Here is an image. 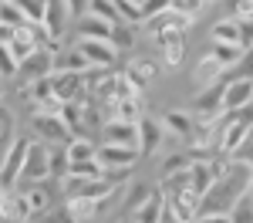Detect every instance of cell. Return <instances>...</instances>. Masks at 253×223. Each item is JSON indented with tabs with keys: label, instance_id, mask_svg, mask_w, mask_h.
<instances>
[{
	"label": "cell",
	"instance_id": "1",
	"mask_svg": "<svg viewBox=\"0 0 253 223\" xmlns=\"http://www.w3.org/2000/svg\"><path fill=\"white\" fill-rule=\"evenodd\" d=\"M247 193H250V162L233 159V162H226V169L219 173V179L203 193L199 213H230L233 203L240 196H247Z\"/></svg>",
	"mask_w": 253,
	"mask_h": 223
},
{
	"label": "cell",
	"instance_id": "2",
	"mask_svg": "<svg viewBox=\"0 0 253 223\" xmlns=\"http://www.w3.org/2000/svg\"><path fill=\"white\" fill-rule=\"evenodd\" d=\"M95 159L101 162V169L108 173V176H115V179H122L125 173H132L138 166V149H125V145H112V142H101L95 149Z\"/></svg>",
	"mask_w": 253,
	"mask_h": 223
},
{
	"label": "cell",
	"instance_id": "3",
	"mask_svg": "<svg viewBox=\"0 0 253 223\" xmlns=\"http://www.w3.org/2000/svg\"><path fill=\"white\" fill-rule=\"evenodd\" d=\"M54 58H58V41H44L34 54H27V58L17 64V78L27 85V81H34V78L51 75V71H54Z\"/></svg>",
	"mask_w": 253,
	"mask_h": 223
},
{
	"label": "cell",
	"instance_id": "4",
	"mask_svg": "<svg viewBox=\"0 0 253 223\" xmlns=\"http://www.w3.org/2000/svg\"><path fill=\"white\" fill-rule=\"evenodd\" d=\"M44 179H51V169H47V142L31 139V142H27L24 166H20L17 186H27V182H44Z\"/></svg>",
	"mask_w": 253,
	"mask_h": 223
},
{
	"label": "cell",
	"instance_id": "5",
	"mask_svg": "<svg viewBox=\"0 0 253 223\" xmlns=\"http://www.w3.org/2000/svg\"><path fill=\"white\" fill-rule=\"evenodd\" d=\"M118 196V193H115ZM115 196H68L64 203V213L71 217L75 223H91V220H101L108 213V206Z\"/></svg>",
	"mask_w": 253,
	"mask_h": 223
},
{
	"label": "cell",
	"instance_id": "6",
	"mask_svg": "<svg viewBox=\"0 0 253 223\" xmlns=\"http://www.w3.org/2000/svg\"><path fill=\"white\" fill-rule=\"evenodd\" d=\"M162 196H166V217L172 223H189L199 217V193H193L189 186L162 193Z\"/></svg>",
	"mask_w": 253,
	"mask_h": 223
},
{
	"label": "cell",
	"instance_id": "7",
	"mask_svg": "<svg viewBox=\"0 0 253 223\" xmlns=\"http://www.w3.org/2000/svg\"><path fill=\"white\" fill-rule=\"evenodd\" d=\"M31 129L47 145H64V142L71 139V129L61 122V115H47V112H38V108L31 112Z\"/></svg>",
	"mask_w": 253,
	"mask_h": 223
},
{
	"label": "cell",
	"instance_id": "8",
	"mask_svg": "<svg viewBox=\"0 0 253 223\" xmlns=\"http://www.w3.org/2000/svg\"><path fill=\"white\" fill-rule=\"evenodd\" d=\"M75 47L84 54L88 68H115V64H118V47L112 44V41H101V38H78V41H75Z\"/></svg>",
	"mask_w": 253,
	"mask_h": 223
},
{
	"label": "cell",
	"instance_id": "9",
	"mask_svg": "<svg viewBox=\"0 0 253 223\" xmlns=\"http://www.w3.org/2000/svg\"><path fill=\"white\" fill-rule=\"evenodd\" d=\"M27 142L31 139H10L7 152H3V162H0V186L3 189H14L20 179V166H24V156H27Z\"/></svg>",
	"mask_w": 253,
	"mask_h": 223
},
{
	"label": "cell",
	"instance_id": "10",
	"mask_svg": "<svg viewBox=\"0 0 253 223\" xmlns=\"http://www.w3.org/2000/svg\"><path fill=\"white\" fill-rule=\"evenodd\" d=\"M152 41H156L166 68H179L186 61V34L182 31H162V34H152Z\"/></svg>",
	"mask_w": 253,
	"mask_h": 223
},
{
	"label": "cell",
	"instance_id": "11",
	"mask_svg": "<svg viewBox=\"0 0 253 223\" xmlns=\"http://www.w3.org/2000/svg\"><path fill=\"white\" fill-rule=\"evenodd\" d=\"M253 105V78H233L223 85V112H247Z\"/></svg>",
	"mask_w": 253,
	"mask_h": 223
},
{
	"label": "cell",
	"instance_id": "12",
	"mask_svg": "<svg viewBox=\"0 0 253 223\" xmlns=\"http://www.w3.org/2000/svg\"><path fill=\"white\" fill-rule=\"evenodd\" d=\"M51 95L58 101H78L84 98V75H75V71H51Z\"/></svg>",
	"mask_w": 253,
	"mask_h": 223
},
{
	"label": "cell",
	"instance_id": "13",
	"mask_svg": "<svg viewBox=\"0 0 253 223\" xmlns=\"http://www.w3.org/2000/svg\"><path fill=\"white\" fill-rule=\"evenodd\" d=\"M223 85L226 81H213V85H203L189 101V112L193 115H219L223 112Z\"/></svg>",
	"mask_w": 253,
	"mask_h": 223
},
{
	"label": "cell",
	"instance_id": "14",
	"mask_svg": "<svg viewBox=\"0 0 253 223\" xmlns=\"http://www.w3.org/2000/svg\"><path fill=\"white\" fill-rule=\"evenodd\" d=\"M68 20H71V14H68L64 0H44V20H41V27H44L47 41H61Z\"/></svg>",
	"mask_w": 253,
	"mask_h": 223
},
{
	"label": "cell",
	"instance_id": "15",
	"mask_svg": "<svg viewBox=\"0 0 253 223\" xmlns=\"http://www.w3.org/2000/svg\"><path fill=\"white\" fill-rule=\"evenodd\" d=\"M51 182H54V179L27 182V186H20V193H24V200H27L31 217H38V213H44V210H51V206H54V189H51Z\"/></svg>",
	"mask_w": 253,
	"mask_h": 223
},
{
	"label": "cell",
	"instance_id": "16",
	"mask_svg": "<svg viewBox=\"0 0 253 223\" xmlns=\"http://www.w3.org/2000/svg\"><path fill=\"white\" fill-rule=\"evenodd\" d=\"M128 217H132L135 223H162V220H166V196H162V189L156 186V189L138 203Z\"/></svg>",
	"mask_w": 253,
	"mask_h": 223
},
{
	"label": "cell",
	"instance_id": "17",
	"mask_svg": "<svg viewBox=\"0 0 253 223\" xmlns=\"http://www.w3.org/2000/svg\"><path fill=\"white\" fill-rule=\"evenodd\" d=\"M142 24H145V31H149V34H162V31H182V34H186L193 20L186 17V14H179V10H172V7H166L162 14L145 17Z\"/></svg>",
	"mask_w": 253,
	"mask_h": 223
},
{
	"label": "cell",
	"instance_id": "18",
	"mask_svg": "<svg viewBox=\"0 0 253 223\" xmlns=\"http://www.w3.org/2000/svg\"><path fill=\"white\" fill-rule=\"evenodd\" d=\"M108 119L138 125V122L145 119V105H142V98H138V95H128V98H112V101H108Z\"/></svg>",
	"mask_w": 253,
	"mask_h": 223
},
{
	"label": "cell",
	"instance_id": "19",
	"mask_svg": "<svg viewBox=\"0 0 253 223\" xmlns=\"http://www.w3.org/2000/svg\"><path fill=\"white\" fill-rule=\"evenodd\" d=\"M162 139H166L162 122H156V119L138 122V156H156L159 149H162Z\"/></svg>",
	"mask_w": 253,
	"mask_h": 223
},
{
	"label": "cell",
	"instance_id": "20",
	"mask_svg": "<svg viewBox=\"0 0 253 223\" xmlns=\"http://www.w3.org/2000/svg\"><path fill=\"white\" fill-rule=\"evenodd\" d=\"M122 75H125V78L142 91V88H149V85L159 78V64L152 58H132L128 64H125V71H122Z\"/></svg>",
	"mask_w": 253,
	"mask_h": 223
},
{
	"label": "cell",
	"instance_id": "21",
	"mask_svg": "<svg viewBox=\"0 0 253 223\" xmlns=\"http://www.w3.org/2000/svg\"><path fill=\"white\" fill-rule=\"evenodd\" d=\"M101 129H105V142H112V145H125V149H138V125L105 119Z\"/></svg>",
	"mask_w": 253,
	"mask_h": 223
},
{
	"label": "cell",
	"instance_id": "22",
	"mask_svg": "<svg viewBox=\"0 0 253 223\" xmlns=\"http://www.w3.org/2000/svg\"><path fill=\"white\" fill-rule=\"evenodd\" d=\"M0 220H3V223H27V220H31L27 200H24V193H20L17 186H14V189H7L3 206H0Z\"/></svg>",
	"mask_w": 253,
	"mask_h": 223
},
{
	"label": "cell",
	"instance_id": "23",
	"mask_svg": "<svg viewBox=\"0 0 253 223\" xmlns=\"http://www.w3.org/2000/svg\"><path fill=\"white\" fill-rule=\"evenodd\" d=\"M162 129H166V135H175V139H189L193 135V112H179V108H169L166 115H162Z\"/></svg>",
	"mask_w": 253,
	"mask_h": 223
},
{
	"label": "cell",
	"instance_id": "24",
	"mask_svg": "<svg viewBox=\"0 0 253 223\" xmlns=\"http://www.w3.org/2000/svg\"><path fill=\"white\" fill-rule=\"evenodd\" d=\"M223 71H226V68H223V64H219L213 54H203V58L196 61V68H193V81L203 88V85H213V81H219V78H223Z\"/></svg>",
	"mask_w": 253,
	"mask_h": 223
},
{
	"label": "cell",
	"instance_id": "25",
	"mask_svg": "<svg viewBox=\"0 0 253 223\" xmlns=\"http://www.w3.org/2000/svg\"><path fill=\"white\" fill-rule=\"evenodd\" d=\"M112 31H115V24H108V20H98V17H91V14L78 17V38H101V41H112Z\"/></svg>",
	"mask_w": 253,
	"mask_h": 223
},
{
	"label": "cell",
	"instance_id": "26",
	"mask_svg": "<svg viewBox=\"0 0 253 223\" xmlns=\"http://www.w3.org/2000/svg\"><path fill=\"white\" fill-rule=\"evenodd\" d=\"M95 142L91 139H81V135H71V139L64 142V156H68V162H88L95 159Z\"/></svg>",
	"mask_w": 253,
	"mask_h": 223
},
{
	"label": "cell",
	"instance_id": "27",
	"mask_svg": "<svg viewBox=\"0 0 253 223\" xmlns=\"http://www.w3.org/2000/svg\"><path fill=\"white\" fill-rule=\"evenodd\" d=\"M210 44H240V27H236V17L216 20L213 31H210Z\"/></svg>",
	"mask_w": 253,
	"mask_h": 223
},
{
	"label": "cell",
	"instance_id": "28",
	"mask_svg": "<svg viewBox=\"0 0 253 223\" xmlns=\"http://www.w3.org/2000/svg\"><path fill=\"white\" fill-rule=\"evenodd\" d=\"M54 71H75V75H84V71H88V61H84V54H81L78 47H71V51H64V54L54 58Z\"/></svg>",
	"mask_w": 253,
	"mask_h": 223
},
{
	"label": "cell",
	"instance_id": "29",
	"mask_svg": "<svg viewBox=\"0 0 253 223\" xmlns=\"http://www.w3.org/2000/svg\"><path fill=\"white\" fill-rule=\"evenodd\" d=\"M206 54H213L223 68H236L240 58H243V47H240V44H210V51H206Z\"/></svg>",
	"mask_w": 253,
	"mask_h": 223
},
{
	"label": "cell",
	"instance_id": "30",
	"mask_svg": "<svg viewBox=\"0 0 253 223\" xmlns=\"http://www.w3.org/2000/svg\"><path fill=\"white\" fill-rule=\"evenodd\" d=\"M64 176H78V179H98V176H105V169H101V162L98 159H88V162H68V173Z\"/></svg>",
	"mask_w": 253,
	"mask_h": 223
},
{
	"label": "cell",
	"instance_id": "31",
	"mask_svg": "<svg viewBox=\"0 0 253 223\" xmlns=\"http://www.w3.org/2000/svg\"><path fill=\"white\" fill-rule=\"evenodd\" d=\"M189 162H193V156H189V152H172L169 159L162 162V169H159V179H166V176H175V173L189 169Z\"/></svg>",
	"mask_w": 253,
	"mask_h": 223
},
{
	"label": "cell",
	"instance_id": "32",
	"mask_svg": "<svg viewBox=\"0 0 253 223\" xmlns=\"http://www.w3.org/2000/svg\"><path fill=\"white\" fill-rule=\"evenodd\" d=\"M24 91H27V98H31V105H41L44 98H51V78L44 75V78H34L24 85Z\"/></svg>",
	"mask_w": 253,
	"mask_h": 223
},
{
	"label": "cell",
	"instance_id": "33",
	"mask_svg": "<svg viewBox=\"0 0 253 223\" xmlns=\"http://www.w3.org/2000/svg\"><path fill=\"white\" fill-rule=\"evenodd\" d=\"M230 223H253V193L240 196L230 210Z\"/></svg>",
	"mask_w": 253,
	"mask_h": 223
},
{
	"label": "cell",
	"instance_id": "34",
	"mask_svg": "<svg viewBox=\"0 0 253 223\" xmlns=\"http://www.w3.org/2000/svg\"><path fill=\"white\" fill-rule=\"evenodd\" d=\"M88 14L98 20H108V24H118V10L112 0H88Z\"/></svg>",
	"mask_w": 253,
	"mask_h": 223
},
{
	"label": "cell",
	"instance_id": "35",
	"mask_svg": "<svg viewBox=\"0 0 253 223\" xmlns=\"http://www.w3.org/2000/svg\"><path fill=\"white\" fill-rule=\"evenodd\" d=\"M20 10V17L27 20V24H41L44 20V0H14Z\"/></svg>",
	"mask_w": 253,
	"mask_h": 223
},
{
	"label": "cell",
	"instance_id": "36",
	"mask_svg": "<svg viewBox=\"0 0 253 223\" xmlns=\"http://www.w3.org/2000/svg\"><path fill=\"white\" fill-rule=\"evenodd\" d=\"M206 3H210V0H169V7H172V10H179V14H186L189 20L199 17V14L206 10Z\"/></svg>",
	"mask_w": 253,
	"mask_h": 223
},
{
	"label": "cell",
	"instance_id": "37",
	"mask_svg": "<svg viewBox=\"0 0 253 223\" xmlns=\"http://www.w3.org/2000/svg\"><path fill=\"white\" fill-rule=\"evenodd\" d=\"M125 189H128V200H125V213H132L138 203H142L145 196H149V193H152V189H149L145 182H132V186H125Z\"/></svg>",
	"mask_w": 253,
	"mask_h": 223
},
{
	"label": "cell",
	"instance_id": "38",
	"mask_svg": "<svg viewBox=\"0 0 253 223\" xmlns=\"http://www.w3.org/2000/svg\"><path fill=\"white\" fill-rule=\"evenodd\" d=\"M17 75V61H14V54H10V47L0 41V78H14Z\"/></svg>",
	"mask_w": 253,
	"mask_h": 223
},
{
	"label": "cell",
	"instance_id": "39",
	"mask_svg": "<svg viewBox=\"0 0 253 223\" xmlns=\"http://www.w3.org/2000/svg\"><path fill=\"white\" fill-rule=\"evenodd\" d=\"M0 20L10 24V27H20V24H24V17H20V10H17L14 0H0Z\"/></svg>",
	"mask_w": 253,
	"mask_h": 223
},
{
	"label": "cell",
	"instance_id": "40",
	"mask_svg": "<svg viewBox=\"0 0 253 223\" xmlns=\"http://www.w3.org/2000/svg\"><path fill=\"white\" fill-rule=\"evenodd\" d=\"M236 27H240V47L250 51V47H253V17H240V20H236Z\"/></svg>",
	"mask_w": 253,
	"mask_h": 223
},
{
	"label": "cell",
	"instance_id": "41",
	"mask_svg": "<svg viewBox=\"0 0 253 223\" xmlns=\"http://www.w3.org/2000/svg\"><path fill=\"white\" fill-rule=\"evenodd\" d=\"M233 159L253 162V122H250V129H247V135H243V145L236 149V156H233Z\"/></svg>",
	"mask_w": 253,
	"mask_h": 223
},
{
	"label": "cell",
	"instance_id": "42",
	"mask_svg": "<svg viewBox=\"0 0 253 223\" xmlns=\"http://www.w3.org/2000/svg\"><path fill=\"white\" fill-rule=\"evenodd\" d=\"M166 7H169V0H142V3H138V10H142V20H145V17H156V14H162Z\"/></svg>",
	"mask_w": 253,
	"mask_h": 223
},
{
	"label": "cell",
	"instance_id": "43",
	"mask_svg": "<svg viewBox=\"0 0 253 223\" xmlns=\"http://www.w3.org/2000/svg\"><path fill=\"white\" fill-rule=\"evenodd\" d=\"M230 17H253V0H230Z\"/></svg>",
	"mask_w": 253,
	"mask_h": 223
},
{
	"label": "cell",
	"instance_id": "44",
	"mask_svg": "<svg viewBox=\"0 0 253 223\" xmlns=\"http://www.w3.org/2000/svg\"><path fill=\"white\" fill-rule=\"evenodd\" d=\"M10 129H14V119H10V112H7V108H0V145L10 139Z\"/></svg>",
	"mask_w": 253,
	"mask_h": 223
},
{
	"label": "cell",
	"instance_id": "45",
	"mask_svg": "<svg viewBox=\"0 0 253 223\" xmlns=\"http://www.w3.org/2000/svg\"><path fill=\"white\" fill-rule=\"evenodd\" d=\"M64 7H68V14H71V20H78L88 14V0H64Z\"/></svg>",
	"mask_w": 253,
	"mask_h": 223
},
{
	"label": "cell",
	"instance_id": "46",
	"mask_svg": "<svg viewBox=\"0 0 253 223\" xmlns=\"http://www.w3.org/2000/svg\"><path fill=\"white\" fill-rule=\"evenodd\" d=\"M189 223H230V213H199Z\"/></svg>",
	"mask_w": 253,
	"mask_h": 223
},
{
	"label": "cell",
	"instance_id": "47",
	"mask_svg": "<svg viewBox=\"0 0 253 223\" xmlns=\"http://www.w3.org/2000/svg\"><path fill=\"white\" fill-rule=\"evenodd\" d=\"M14 38V27H10V24H3V20H0V41H3V44H7V41Z\"/></svg>",
	"mask_w": 253,
	"mask_h": 223
},
{
	"label": "cell",
	"instance_id": "48",
	"mask_svg": "<svg viewBox=\"0 0 253 223\" xmlns=\"http://www.w3.org/2000/svg\"><path fill=\"white\" fill-rule=\"evenodd\" d=\"M3 95H7V85H3V78H0V101H3Z\"/></svg>",
	"mask_w": 253,
	"mask_h": 223
},
{
	"label": "cell",
	"instance_id": "49",
	"mask_svg": "<svg viewBox=\"0 0 253 223\" xmlns=\"http://www.w3.org/2000/svg\"><path fill=\"white\" fill-rule=\"evenodd\" d=\"M3 196H7V189H3V186H0V206H3Z\"/></svg>",
	"mask_w": 253,
	"mask_h": 223
},
{
	"label": "cell",
	"instance_id": "50",
	"mask_svg": "<svg viewBox=\"0 0 253 223\" xmlns=\"http://www.w3.org/2000/svg\"><path fill=\"white\" fill-rule=\"evenodd\" d=\"M250 193H253V162H250Z\"/></svg>",
	"mask_w": 253,
	"mask_h": 223
},
{
	"label": "cell",
	"instance_id": "51",
	"mask_svg": "<svg viewBox=\"0 0 253 223\" xmlns=\"http://www.w3.org/2000/svg\"><path fill=\"white\" fill-rule=\"evenodd\" d=\"M122 223H135V220H132V217H125V220H122Z\"/></svg>",
	"mask_w": 253,
	"mask_h": 223
},
{
	"label": "cell",
	"instance_id": "52",
	"mask_svg": "<svg viewBox=\"0 0 253 223\" xmlns=\"http://www.w3.org/2000/svg\"><path fill=\"white\" fill-rule=\"evenodd\" d=\"M132 3H135V7H138V3H142V0H132Z\"/></svg>",
	"mask_w": 253,
	"mask_h": 223
}]
</instances>
